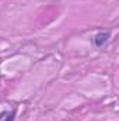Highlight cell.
I'll return each instance as SVG.
<instances>
[{
    "label": "cell",
    "mask_w": 119,
    "mask_h": 121,
    "mask_svg": "<svg viewBox=\"0 0 119 121\" xmlns=\"http://www.w3.org/2000/svg\"><path fill=\"white\" fill-rule=\"evenodd\" d=\"M109 38H111V32L109 31H101V32L95 34V37H94V45L98 47V48H101V47H104L109 41Z\"/></svg>",
    "instance_id": "1"
},
{
    "label": "cell",
    "mask_w": 119,
    "mask_h": 121,
    "mask_svg": "<svg viewBox=\"0 0 119 121\" xmlns=\"http://www.w3.org/2000/svg\"><path fill=\"white\" fill-rule=\"evenodd\" d=\"M16 118V111H3L1 113V117H0V121H14Z\"/></svg>",
    "instance_id": "2"
}]
</instances>
